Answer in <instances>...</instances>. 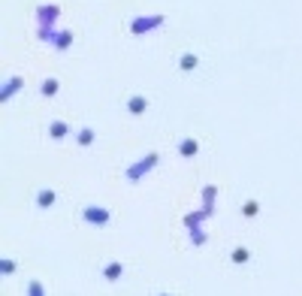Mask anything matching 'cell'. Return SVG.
Wrapping results in <instances>:
<instances>
[{"label":"cell","mask_w":302,"mask_h":296,"mask_svg":"<svg viewBox=\"0 0 302 296\" xmlns=\"http://www.w3.org/2000/svg\"><path fill=\"white\" fill-rule=\"evenodd\" d=\"M55 199H58V194H55L52 188H45V191L36 194V206H39V209H49V206H55Z\"/></svg>","instance_id":"7"},{"label":"cell","mask_w":302,"mask_h":296,"mask_svg":"<svg viewBox=\"0 0 302 296\" xmlns=\"http://www.w3.org/2000/svg\"><path fill=\"white\" fill-rule=\"evenodd\" d=\"M121 275H124V266L121 263H109L103 269V278H109V281H115V278H121Z\"/></svg>","instance_id":"13"},{"label":"cell","mask_w":302,"mask_h":296,"mask_svg":"<svg viewBox=\"0 0 302 296\" xmlns=\"http://www.w3.org/2000/svg\"><path fill=\"white\" fill-rule=\"evenodd\" d=\"M160 25H164V15H136L133 21H130V33L142 36V33H148V31H157Z\"/></svg>","instance_id":"1"},{"label":"cell","mask_w":302,"mask_h":296,"mask_svg":"<svg viewBox=\"0 0 302 296\" xmlns=\"http://www.w3.org/2000/svg\"><path fill=\"white\" fill-rule=\"evenodd\" d=\"M145 109H148V100H145V97H139V94H136V97L127 100V112H133V115H142Z\"/></svg>","instance_id":"8"},{"label":"cell","mask_w":302,"mask_h":296,"mask_svg":"<svg viewBox=\"0 0 302 296\" xmlns=\"http://www.w3.org/2000/svg\"><path fill=\"white\" fill-rule=\"evenodd\" d=\"M197 151H200V142H197V139H181V142H178V154L194 157Z\"/></svg>","instance_id":"6"},{"label":"cell","mask_w":302,"mask_h":296,"mask_svg":"<svg viewBox=\"0 0 302 296\" xmlns=\"http://www.w3.org/2000/svg\"><path fill=\"white\" fill-rule=\"evenodd\" d=\"M248 257H251V251H248V248H236V251H233V263L236 266L248 263Z\"/></svg>","instance_id":"15"},{"label":"cell","mask_w":302,"mask_h":296,"mask_svg":"<svg viewBox=\"0 0 302 296\" xmlns=\"http://www.w3.org/2000/svg\"><path fill=\"white\" fill-rule=\"evenodd\" d=\"M28 296H45V287H42L39 281H31V284H28Z\"/></svg>","instance_id":"16"},{"label":"cell","mask_w":302,"mask_h":296,"mask_svg":"<svg viewBox=\"0 0 302 296\" xmlns=\"http://www.w3.org/2000/svg\"><path fill=\"white\" fill-rule=\"evenodd\" d=\"M197 64H200V58H197L194 52H184V55L178 58V66H181L184 73H191V70H197Z\"/></svg>","instance_id":"10"},{"label":"cell","mask_w":302,"mask_h":296,"mask_svg":"<svg viewBox=\"0 0 302 296\" xmlns=\"http://www.w3.org/2000/svg\"><path fill=\"white\" fill-rule=\"evenodd\" d=\"M58 88H61V82H58L55 76H49V79L42 82V88H39V94H42V97H55V94H58Z\"/></svg>","instance_id":"9"},{"label":"cell","mask_w":302,"mask_h":296,"mask_svg":"<svg viewBox=\"0 0 302 296\" xmlns=\"http://www.w3.org/2000/svg\"><path fill=\"white\" fill-rule=\"evenodd\" d=\"M21 85H25V79H21V76H12V79H6V82H3V91H0V100L6 103L12 94H18V91H21Z\"/></svg>","instance_id":"4"},{"label":"cell","mask_w":302,"mask_h":296,"mask_svg":"<svg viewBox=\"0 0 302 296\" xmlns=\"http://www.w3.org/2000/svg\"><path fill=\"white\" fill-rule=\"evenodd\" d=\"M157 164H160V154H154V151H151L145 161H139V164H133L130 169H127V178H142L151 166H157Z\"/></svg>","instance_id":"3"},{"label":"cell","mask_w":302,"mask_h":296,"mask_svg":"<svg viewBox=\"0 0 302 296\" xmlns=\"http://www.w3.org/2000/svg\"><path fill=\"white\" fill-rule=\"evenodd\" d=\"M82 221L85 224H94V227H106L112 221V212L103 209V206H85L82 209Z\"/></svg>","instance_id":"2"},{"label":"cell","mask_w":302,"mask_h":296,"mask_svg":"<svg viewBox=\"0 0 302 296\" xmlns=\"http://www.w3.org/2000/svg\"><path fill=\"white\" fill-rule=\"evenodd\" d=\"M257 212H260V202H257V199H245L242 215H245V218H257Z\"/></svg>","instance_id":"14"},{"label":"cell","mask_w":302,"mask_h":296,"mask_svg":"<svg viewBox=\"0 0 302 296\" xmlns=\"http://www.w3.org/2000/svg\"><path fill=\"white\" fill-rule=\"evenodd\" d=\"M160 296H169V293H160Z\"/></svg>","instance_id":"18"},{"label":"cell","mask_w":302,"mask_h":296,"mask_svg":"<svg viewBox=\"0 0 302 296\" xmlns=\"http://www.w3.org/2000/svg\"><path fill=\"white\" fill-rule=\"evenodd\" d=\"M15 269H18L15 260H3V263H0V272H3V275H9V272H15Z\"/></svg>","instance_id":"17"},{"label":"cell","mask_w":302,"mask_h":296,"mask_svg":"<svg viewBox=\"0 0 302 296\" xmlns=\"http://www.w3.org/2000/svg\"><path fill=\"white\" fill-rule=\"evenodd\" d=\"M94 136H97V133H94V127H82V130H79V136H76V142H79L82 148H88V145L94 142Z\"/></svg>","instance_id":"12"},{"label":"cell","mask_w":302,"mask_h":296,"mask_svg":"<svg viewBox=\"0 0 302 296\" xmlns=\"http://www.w3.org/2000/svg\"><path fill=\"white\" fill-rule=\"evenodd\" d=\"M67 133H69L67 121H52V124H49V136H52V139H64Z\"/></svg>","instance_id":"11"},{"label":"cell","mask_w":302,"mask_h":296,"mask_svg":"<svg viewBox=\"0 0 302 296\" xmlns=\"http://www.w3.org/2000/svg\"><path fill=\"white\" fill-rule=\"evenodd\" d=\"M52 45H55L58 52H67L69 45H73V31H55V36H52Z\"/></svg>","instance_id":"5"}]
</instances>
